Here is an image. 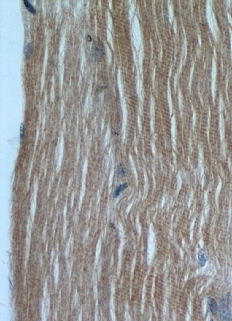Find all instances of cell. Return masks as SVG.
<instances>
[{
	"label": "cell",
	"instance_id": "6",
	"mask_svg": "<svg viewBox=\"0 0 232 321\" xmlns=\"http://www.w3.org/2000/svg\"><path fill=\"white\" fill-rule=\"evenodd\" d=\"M198 261L200 266L204 267L206 265V259L204 253L203 251H200L198 254Z\"/></svg>",
	"mask_w": 232,
	"mask_h": 321
},
{
	"label": "cell",
	"instance_id": "8",
	"mask_svg": "<svg viewBox=\"0 0 232 321\" xmlns=\"http://www.w3.org/2000/svg\"><path fill=\"white\" fill-rule=\"evenodd\" d=\"M33 46L31 44H29L27 45L26 49H25V54H26V58L28 59L30 57V56L33 53Z\"/></svg>",
	"mask_w": 232,
	"mask_h": 321
},
{
	"label": "cell",
	"instance_id": "4",
	"mask_svg": "<svg viewBox=\"0 0 232 321\" xmlns=\"http://www.w3.org/2000/svg\"><path fill=\"white\" fill-rule=\"evenodd\" d=\"M128 187V183H124L121 185H120L118 187L116 188L113 196L115 198H117L121 194V192H123L124 190H125Z\"/></svg>",
	"mask_w": 232,
	"mask_h": 321
},
{
	"label": "cell",
	"instance_id": "5",
	"mask_svg": "<svg viewBox=\"0 0 232 321\" xmlns=\"http://www.w3.org/2000/svg\"><path fill=\"white\" fill-rule=\"evenodd\" d=\"M126 174V169L123 163H120L117 169V176L119 178L124 177Z\"/></svg>",
	"mask_w": 232,
	"mask_h": 321
},
{
	"label": "cell",
	"instance_id": "1",
	"mask_svg": "<svg viewBox=\"0 0 232 321\" xmlns=\"http://www.w3.org/2000/svg\"><path fill=\"white\" fill-rule=\"evenodd\" d=\"M220 315L222 320L229 321L231 318V312L227 305L223 302L222 303L219 309Z\"/></svg>",
	"mask_w": 232,
	"mask_h": 321
},
{
	"label": "cell",
	"instance_id": "9",
	"mask_svg": "<svg viewBox=\"0 0 232 321\" xmlns=\"http://www.w3.org/2000/svg\"><path fill=\"white\" fill-rule=\"evenodd\" d=\"M25 125L22 123L21 124V126H20V139H21V141L22 142L24 139H25Z\"/></svg>",
	"mask_w": 232,
	"mask_h": 321
},
{
	"label": "cell",
	"instance_id": "2",
	"mask_svg": "<svg viewBox=\"0 0 232 321\" xmlns=\"http://www.w3.org/2000/svg\"><path fill=\"white\" fill-rule=\"evenodd\" d=\"M208 304L210 308V311L211 313L214 315H216L218 311V307L215 300L212 297L208 298Z\"/></svg>",
	"mask_w": 232,
	"mask_h": 321
},
{
	"label": "cell",
	"instance_id": "7",
	"mask_svg": "<svg viewBox=\"0 0 232 321\" xmlns=\"http://www.w3.org/2000/svg\"><path fill=\"white\" fill-rule=\"evenodd\" d=\"M24 4L25 5V7L27 8V9L31 14H36V9H34V8L33 7V6L31 4V3L28 1H26L25 0L24 1Z\"/></svg>",
	"mask_w": 232,
	"mask_h": 321
},
{
	"label": "cell",
	"instance_id": "3",
	"mask_svg": "<svg viewBox=\"0 0 232 321\" xmlns=\"http://www.w3.org/2000/svg\"><path fill=\"white\" fill-rule=\"evenodd\" d=\"M102 54H103V48H102V44L98 42L96 44L95 48V55L96 59L98 60L101 59Z\"/></svg>",
	"mask_w": 232,
	"mask_h": 321
}]
</instances>
